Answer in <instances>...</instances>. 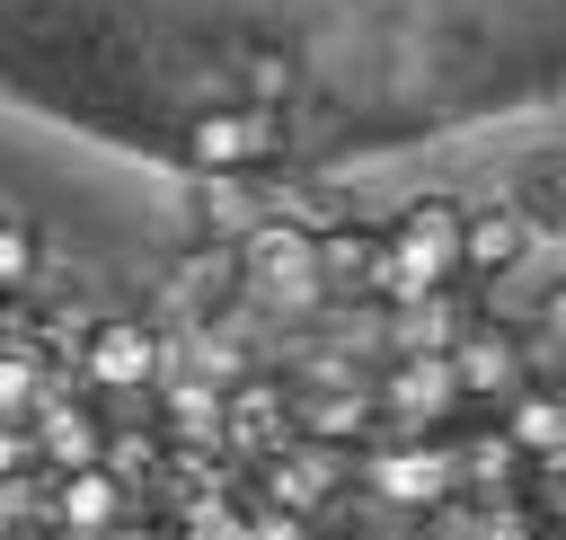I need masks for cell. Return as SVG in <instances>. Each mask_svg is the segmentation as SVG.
<instances>
[{
	"instance_id": "cell-1",
	"label": "cell",
	"mask_w": 566,
	"mask_h": 540,
	"mask_svg": "<svg viewBox=\"0 0 566 540\" xmlns=\"http://www.w3.org/2000/svg\"><path fill=\"white\" fill-rule=\"evenodd\" d=\"M460 195H407L380 221V274H371V310H398L416 292L460 283Z\"/></svg>"
},
{
	"instance_id": "cell-2",
	"label": "cell",
	"mask_w": 566,
	"mask_h": 540,
	"mask_svg": "<svg viewBox=\"0 0 566 540\" xmlns=\"http://www.w3.org/2000/svg\"><path fill=\"white\" fill-rule=\"evenodd\" d=\"M239 257V301H265L274 319H318L327 292H318V239L292 230V221H248L230 239Z\"/></svg>"
},
{
	"instance_id": "cell-3",
	"label": "cell",
	"mask_w": 566,
	"mask_h": 540,
	"mask_svg": "<svg viewBox=\"0 0 566 540\" xmlns=\"http://www.w3.org/2000/svg\"><path fill=\"white\" fill-rule=\"evenodd\" d=\"M177 159L195 177H256L283 159V106H203V115H186Z\"/></svg>"
},
{
	"instance_id": "cell-4",
	"label": "cell",
	"mask_w": 566,
	"mask_h": 540,
	"mask_svg": "<svg viewBox=\"0 0 566 540\" xmlns=\"http://www.w3.org/2000/svg\"><path fill=\"white\" fill-rule=\"evenodd\" d=\"M363 390H371V425L380 434H442L460 416V390H451L442 354H380L363 372Z\"/></svg>"
},
{
	"instance_id": "cell-5",
	"label": "cell",
	"mask_w": 566,
	"mask_h": 540,
	"mask_svg": "<svg viewBox=\"0 0 566 540\" xmlns=\"http://www.w3.org/2000/svg\"><path fill=\"white\" fill-rule=\"evenodd\" d=\"M442 363H451V390H460V407H478V416H486V407H504L522 381H548V372H531V345H522V328H513V319H495V310H478V319H469V336H460Z\"/></svg>"
},
{
	"instance_id": "cell-6",
	"label": "cell",
	"mask_w": 566,
	"mask_h": 540,
	"mask_svg": "<svg viewBox=\"0 0 566 540\" xmlns=\"http://www.w3.org/2000/svg\"><path fill=\"white\" fill-rule=\"evenodd\" d=\"M354 487V451H327V443H283V451H265V460H248V496L256 505H274V513H318V505H336Z\"/></svg>"
},
{
	"instance_id": "cell-7",
	"label": "cell",
	"mask_w": 566,
	"mask_h": 540,
	"mask_svg": "<svg viewBox=\"0 0 566 540\" xmlns=\"http://www.w3.org/2000/svg\"><path fill=\"white\" fill-rule=\"evenodd\" d=\"M292 443V390H283V372H265V363H248L230 390H221V460H265V451H283Z\"/></svg>"
},
{
	"instance_id": "cell-8",
	"label": "cell",
	"mask_w": 566,
	"mask_h": 540,
	"mask_svg": "<svg viewBox=\"0 0 566 540\" xmlns=\"http://www.w3.org/2000/svg\"><path fill=\"white\" fill-rule=\"evenodd\" d=\"M283 390H292V381H283ZM292 434H301V443H327V451H363V443L380 434L363 372H354V381H301V390H292Z\"/></svg>"
},
{
	"instance_id": "cell-9",
	"label": "cell",
	"mask_w": 566,
	"mask_h": 540,
	"mask_svg": "<svg viewBox=\"0 0 566 540\" xmlns=\"http://www.w3.org/2000/svg\"><path fill=\"white\" fill-rule=\"evenodd\" d=\"M27 443H35V469H44V478L88 469V460H97V443H106V416H97V407H88V398L62 381V390H53V398L27 416Z\"/></svg>"
},
{
	"instance_id": "cell-10",
	"label": "cell",
	"mask_w": 566,
	"mask_h": 540,
	"mask_svg": "<svg viewBox=\"0 0 566 540\" xmlns=\"http://www.w3.org/2000/svg\"><path fill=\"white\" fill-rule=\"evenodd\" d=\"M44 522H53V531H80V540H106V531H124V522H133V496L88 460V469L44 478Z\"/></svg>"
},
{
	"instance_id": "cell-11",
	"label": "cell",
	"mask_w": 566,
	"mask_h": 540,
	"mask_svg": "<svg viewBox=\"0 0 566 540\" xmlns=\"http://www.w3.org/2000/svg\"><path fill=\"white\" fill-rule=\"evenodd\" d=\"M531 248L539 239L513 221V204H469L460 212V283H504V274H522Z\"/></svg>"
},
{
	"instance_id": "cell-12",
	"label": "cell",
	"mask_w": 566,
	"mask_h": 540,
	"mask_svg": "<svg viewBox=\"0 0 566 540\" xmlns=\"http://www.w3.org/2000/svg\"><path fill=\"white\" fill-rule=\"evenodd\" d=\"M177 310H186V328H230L248 301H239V257H230V239H203V248H186L177 257Z\"/></svg>"
},
{
	"instance_id": "cell-13",
	"label": "cell",
	"mask_w": 566,
	"mask_h": 540,
	"mask_svg": "<svg viewBox=\"0 0 566 540\" xmlns=\"http://www.w3.org/2000/svg\"><path fill=\"white\" fill-rule=\"evenodd\" d=\"M495 416V434H504V451L513 460H557L566 451V398H557V381H522L504 407H486Z\"/></svg>"
},
{
	"instance_id": "cell-14",
	"label": "cell",
	"mask_w": 566,
	"mask_h": 540,
	"mask_svg": "<svg viewBox=\"0 0 566 540\" xmlns=\"http://www.w3.org/2000/svg\"><path fill=\"white\" fill-rule=\"evenodd\" d=\"M265 221H292V230H336V221H354V195L336 186V177H274V195H265Z\"/></svg>"
},
{
	"instance_id": "cell-15",
	"label": "cell",
	"mask_w": 566,
	"mask_h": 540,
	"mask_svg": "<svg viewBox=\"0 0 566 540\" xmlns=\"http://www.w3.org/2000/svg\"><path fill=\"white\" fill-rule=\"evenodd\" d=\"M513 221H522L531 239H557V230H566V159H557V150L522 159V177H513Z\"/></svg>"
},
{
	"instance_id": "cell-16",
	"label": "cell",
	"mask_w": 566,
	"mask_h": 540,
	"mask_svg": "<svg viewBox=\"0 0 566 540\" xmlns=\"http://www.w3.org/2000/svg\"><path fill=\"white\" fill-rule=\"evenodd\" d=\"M53 390H62V372H53L35 345H0V425H27Z\"/></svg>"
},
{
	"instance_id": "cell-17",
	"label": "cell",
	"mask_w": 566,
	"mask_h": 540,
	"mask_svg": "<svg viewBox=\"0 0 566 540\" xmlns=\"http://www.w3.org/2000/svg\"><path fill=\"white\" fill-rule=\"evenodd\" d=\"M35 274H44V239L18 212H0V292H35Z\"/></svg>"
},
{
	"instance_id": "cell-18",
	"label": "cell",
	"mask_w": 566,
	"mask_h": 540,
	"mask_svg": "<svg viewBox=\"0 0 566 540\" xmlns=\"http://www.w3.org/2000/svg\"><path fill=\"white\" fill-rule=\"evenodd\" d=\"M292 89H301V80H292V62L256 53V62H248V97H239V106H292Z\"/></svg>"
},
{
	"instance_id": "cell-19",
	"label": "cell",
	"mask_w": 566,
	"mask_h": 540,
	"mask_svg": "<svg viewBox=\"0 0 566 540\" xmlns=\"http://www.w3.org/2000/svg\"><path fill=\"white\" fill-rule=\"evenodd\" d=\"M35 469V443H27V425H0V478H27Z\"/></svg>"
},
{
	"instance_id": "cell-20",
	"label": "cell",
	"mask_w": 566,
	"mask_h": 540,
	"mask_svg": "<svg viewBox=\"0 0 566 540\" xmlns=\"http://www.w3.org/2000/svg\"><path fill=\"white\" fill-rule=\"evenodd\" d=\"M44 540H80V531H53V522H44Z\"/></svg>"
}]
</instances>
